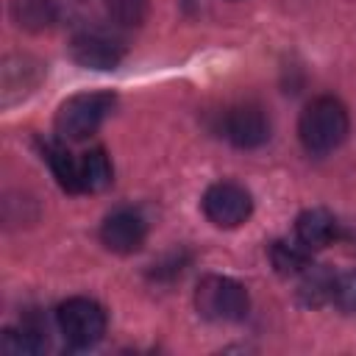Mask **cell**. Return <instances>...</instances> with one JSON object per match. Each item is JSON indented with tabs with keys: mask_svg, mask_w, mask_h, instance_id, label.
<instances>
[{
	"mask_svg": "<svg viewBox=\"0 0 356 356\" xmlns=\"http://www.w3.org/2000/svg\"><path fill=\"white\" fill-rule=\"evenodd\" d=\"M11 19L31 33H42L56 25L58 3L56 0H11Z\"/></svg>",
	"mask_w": 356,
	"mask_h": 356,
	"instance_id": "11",
	"label": "cell"
},
{
	"mask_svg": "<svg viewBox=\"0 0 356 356\" xmlns=\"http://www.w3.org/2000/svg\"><path fill=\"white\" fill-rule=\"evenodd\" d=\"M270 261H273L275 273H281V275H300L312 264V250L303 242L278 239L270 245Z\"/></svg>",
	"mask_w": 356,
	"mask_h": 356,
	"instance_id": "15",
	"label": "cell"
},
{
	"mask_svg": "<svg viewBox=\"0 0 356 356\" xmlns=\"http://www.w3.org/2000/svg\"><path fill=\"white\" fill-rule=\"evenodd\" d=\"M70 56L86 70H114L122 61L125 47L120 39L103 31H78L70 39Z\"/></svg>",
	"mask_w": 356,
	"mask_h": 356,
	"instance_id": "7",
	"label": "cell"
},
{
	"mask_svg": "<svg viewBox=\"0 0 356 356\" xmlns=\"http://www.w3.org/2000/svg\"><path fill=\"white\" fill-rule=\"evenodd\" d=\"M0 348L11 356H36L47 348L44 328L39 323H22L19 328H6Z\"/></svg>",
	"mask_w": 356,
	"mask_h": 356,
	"instance_id": "13",
	"label": "cell"
},
{
	"mask_svg": "<svg viewBox=\"0 0 356 356\" xmlns=\"http://www.w3.org/2000/svg\"><path fill=\"white\" fill-rule=\"evenodd\" d=\"M334 273L323 264H309L303 273H300V284H298V300L303 306H323L331 300V292H334Z\"/></svg>",
	"mask_w": 356,
	"mask_h": 356,
	"instance_id": "12",
	"label": "cell"
},
{
	"mask_svg": "<svg viewBox=\"0 0 356 356\" xmlns=\"http://www.w3.org/2000/svg\"><path fill=\"white\" fill-rule=\"evenodd\" d=\"M222 136L239 150L261 147L270 139V120L256 103H236L222 114Z\"/></svg>",
	"mask_w": 356,
	"mask_h": 356,
	"instance_id": "6",
	"label": "cell"
},
{
	"mask_svg": "<svg viewBox=\"0 0 356 356\" xmlns=\"http://www.w3.org/2000/svg\"><path fill=\"white\" fill-rule=\"evenodd\" d=\"M114 108L111 92H81L67 97L56 111V136L61 142H81L92 136Z\"/></svg>",
	"mask_w": 356,
	"mask_h": 356,
	"instance_id": "2",
	"label": "cell"
},
{
	"mask_svg": "<svg viewBox=\"0 0 356 356\" xmlns=\"http://www.w3.org/2000/svg\"><path fill=\"white\" fill-rule=\"evenodd\" d=\"M195 309L211 323H239L248 317V289L228 275H206L195 289Z\"/></svg>",
	"mask_w": 356,
	"mask_h": 356,
	"instance_id": "3",
	"label": "cell"
},
{
	"mask_svg": "<svg viewBox=\"0 0 356 356\" xmlns=\"http://www.w3.org/2000/svg\"><path fill=\"white\" fill-rule=\"evenodd\" d=\"M348 128H350L348 108L342 106V100H337L331 95H320V97L309 100L298 120L300 145L312 156H325V153L337 150L345 142Z\"/></svg>",
	"mask_w": 356,
	"mask_h": 356,
	"instance_id": "1",
	"label": "cell"
},
{
	"mask_svg": "<svg viewBox=\"0 0 356 356\" xmlns=\"http://www.w3.org/2000/svg\"><path fill=\"white\" fill-rule=\"evenodd\" d=\"M108 17L122 28H139L147 17V0H106Z\"/></svg>",
	"mask_w": 356,
	"mask_h": 356,
	"instance_id": "16",
	"label": "cell"
},
{
	"mask_svg": "<svg viewBox=\"0 0 356 356\" xmlns=\"http://www.w3.org/2000/svg\"><path fill=\"white\" fill-rule=\"evenodd\" d=\"M56 323L70 348H92L106 334V312L92 298H67L56 309Z\"/></svg>",
	"mask_w": 356,
	"mask_h": 356,
	"instance_id": "4",
	"label": "cell"
},
{
	"mask_svg": "<svg viewBox=\"0 0 356 356\" xmlns=\"http://www.w3.org/2000/svg\"><path fill=\"white\" fill-rule=\"evenodd\" d=\"M42 156L50 164L58 186L72 192V195H78L81 192V159H75L61 139L58 142H44L42 145Z\"/></svg>",
	"mask_w": 356,
	"mask_h": 356,
	"instance_id": "10",
	"label": "cell"
},
{
	"mask_svg": "<svg viewBox=\"0 0 356 356\" xmlns=\"http://www.w3.org/2000/svg\"><path fill=\"white\" fill-rule=\"evenodd\" d=\"M295 236L309 250H320V248H328L339 236V222L325 209H306L295 220Z\"/></svg>",
	"mask_w": 356,
	"mask_h": 356,
	"instance_id": "9",
	"label": "cell"
},
{
	"mask_svg": "<svg viewBox=\"0 0 356 356\" xmlns=\"http://www.w3.org/2000/svg\"><path fill=\"white\" fill-rule=\"evenodd\" d=\"M331 303L348 314H356V270L353 273H342L334 278V292H331Z\"/></svg>",
	"mask_w": 356,
	"mask_h": 356,
	"instance_id": "17",
	"label": "cell"
},
{
	"mask_svg": "<svg viewBox=\"0 0 356 356\" xmlns=\"http://www.w3.org/2000/svg\"><path fill=\"white\" fill-rule=\"evenodd\" d=\"M153 267H156V264H153ZM167 270H170V275L181 273V270H184V259H181V256H175L172 261H167ZM153 275H159V278H161V275H164V267H156V270H153Z\"/></svg>",
	"mask_w": 356,
	"mask_h": 356,
	"instance_id": "18",
	"label": "cell"
},
{
	"mask_svg": "<svg viewBox=\"0 0 356 356\" xmlns=\"http://www.w3.org/2000/svg\"><path fill=\"white\" fill-rule=\"evenodd\" d=\"M203 214L217 228H239L253 214V197L242 184L217 181L203 192Z\"/></svg>",
	"mask_w": 356,
	"mask_h": 356,
	"instance_id": "5",
	"label": "cell"
},
{
	"mask_svg": "<svg viewBox=\"0 0 356 356\" xmlns=\"http://www.w3.org/2000/svg\"><path fill=\"white\" fill-rule=\"evenodd\" d=\"M114 181L111 161L103 147H92L81 156V192H103Z\"/></svg>",
	"mask_w": 356,
	"mask_h": 356,
	"instance_id": "14",
	"label": "cell"
},
{
	"mask_svg": "<svg viewBox=\"0 0 356 356\" xmlns=\"http://www.w3.org/2000/svg\"><path fill=\"white\" fill-rule=\"evenodd\" d=\"M147 222L136 209H114L100 225V242L120 256L136 253L145 245Z\"/></svg>",
	"mask_w": 356,
	"mask_h": 356,
	"instance_id": "8",
	"label": "cell"
}]
</instances>
